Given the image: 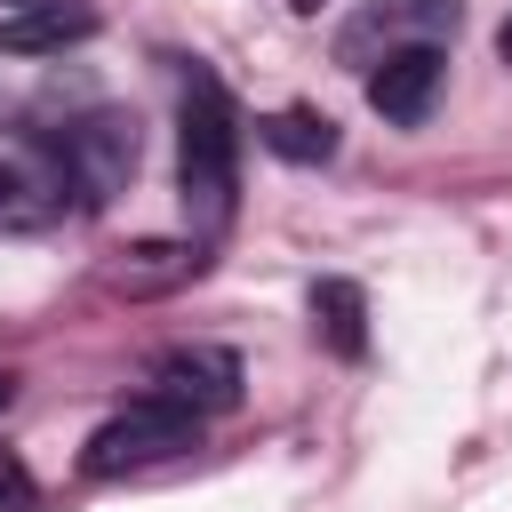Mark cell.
Segmentation results:
<instances>
[{"mask_svg":"<svg viewBox=\"0 0 512 512\" xmlns=\"http://www.w3.org/2000/svg\"><path fill=\"white\" fill-rule=\"evenodd\" d=\"M56 152H64V168H72V200H80V208H104V200L128 192V176H136V128H128L120 112L72 120V128L56 136Z\"/></svg>","mask_w":512,"mask_h":512,"instance_id":"cell-5","label":"cell"},{"mask_svg":"<svg viewBox=\"0 0 512 512\" xmlns=\"http://www.w3.org/2000/svg\"><path fill=\"white\" fill-rule=\"evenodd\" d=\"M184 448H200V416L152 392V400L120 408L112 424H96V432H88V448H80V472H88V480H112V472L168 464V456H184Z\"/></svg>","mask_w":512,"mask_h":512,"instance_id":"cell-2","label":"cell"},{"mask_svg":"<svg viewBox=\"0 0 512 512\" xmlns=\"http://www.w3.org/2000/svg\"><path fill=\"white\" fill-rule=\"evenodd\" d=\"M256 136H264V152H280V160H296V168L336 160V120L312 112V104H280V112H264Z\"/></svg>","mask_w":512,"mask_h":512,"instance_id":"cell-8","label":"cell"},{"mask_svg":"<svg viewBox=\"0 0 512 512\" xmlns=\"http://www.w3.org/2000/svg\"><path fill=\"white\" fill-rule=\"evenodd\" d=\"M72 168L56 152V136L40 128H0V232H40L56 216H72Z\"/></svg>","mask_w":512,"mask_h":512,"instance_id":"cell-3","label":"cell"},{"mask_svg":"<svg viewBox=\"0 0 512 512\" xmlns=\"http://www.w3.org/2000/svg\"><path fill=\"white\" fill-rule=\"evenodd\" d=\"M312 328L336 360H360L368 352V296L352 280H312Z\"/></svg>","mask_w":512,"mask_h":512,"instance_id":"cell-9","label":"cell"},{"mask_svg":"<svg viewBox=\"0 0 512 512\" xmlns=\"http://www.w3.org/2000/svg\"><path fill=\"white\" fill-rule=\"evenodd\" d=\"M456 0H368L344 32H336V56L344 64H376V56H392V48H440L448 32H456Z\"/></svg>","mask_w":512,"mask_h":512,"instance_id":"cell-4","label":"cell"},{"mask_svg":"<svg viewBox=\"0 0 512 512\" xmlns=\"http://www.w3.org/2000/svg\"><path fill=\"white\" fill-rule=\"evenodd\" d=\"M176 192H184L192 232H216L240 192V112L224 80L200 64L184 72V112H176Z\"/></svg>","mask_w":512,"mask_h":512,"instance_id":"cell-1","label":"cell"},{"mask_svg":"<svg viewBox=\"0 0 512 512\" xmlns=\"http://www.w3.org/2000/svg\"><path fill=\"white\" fill-rule=\"evenodd\" d=\"M88 32H96V16H88V8L48 0V8H32V16H8V24H0V48H8V56H40V48L88 40Z\"/></svg>","mask_w":512,"mask_h":512,"instance_id":"cell-10","label":"cell"},{"mask_svg":"<svg viewBox=\"0 0 512 512\" xmlns=\"http://www.w3.org/2000/svg\"><path fill=\"white\" fill-rule=\"evenodd\" d=\"M440 80H448L440 48H392L368 64V112H384L392 128H424L440 104Z\"/></svg>","mask_w":512,"mask_h":512,"instance_id":"cell-6","label":"cell"},{"mask_svg":"<svg viewBox=\"0 0 512 512\" xmlns=\"http://www.w3.org/2000/svg\"><path fill=\"white\" fill-rule=\"evenodd\" d=\"M152 376H160V400H176L192 416H216L240 400V360L224 344H176V352H160Z\"/></svg>","mask_w":512,"mask_h":512,"instance_id":"cell-7","label":"cell"},{"mask_svg":"<svg viewBox=\"0 0 512 512\" xmlns=\"http://www.w3.org/2000/svg\"><path fill=\"white\" fill-rule=\"evenodd\" d=\"M8 392H16V376H0V408H8Z\"/></svg>","mask_w":512,"mask_h":512,"instance_id":"cell-13","label":"cell"},{"mask_svg":"<svg viewBox=\"0 0 512 512\" xmlns=\"http://www.w3.org/2000/svg\"><path fill=\"white\" fill-rule=\"evenodd\" d=\"M296 8H320V0H296Z\"/></svg>","mask_w":512,"mask_h":512,"instance_id":"cell-14","label":"cell"},{"mask_svg":"<svg viewBox=\"0 0 512 512\" xmlns=\"http://www.w3.org/2000/svg\"><path fill=\"white\" fill-rule=\"evenodd\" d=\"M32 504H40V488H32L24 456H16V448H0V512H32Z\"/></svg>","mask_w":512,"mask_h":512,"instance_id":"cell-11","label":"cell"},{"mask_svg":"<svg viewBox=\"0 0 512 512\" xmlns=\"http://www.w3.org/2000/svg\"><path fill=\"white\" fill-rule=\"evenodd\" d=\"M496 56H504V64H512V16H504V24H496Z\"/></svg>","mask_w":512,"mask_h":512,"instance_id":"cell-12","label":"cell"}]
</instances>
